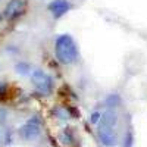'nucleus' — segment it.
<instances>
[{
  "instance_id": "f03ea898",
  "label": "nucleus",
  "mask_w": 147,
  "mask_h": 147,
  "mask_svg": "<svg viewBox=\"0 0 147 147\" xmlns=\"http://www.w3.org/2000/svg\"><path fill=\"white\" fill-rule=\"evenodd\" d=\"M31 81L40 91H43V93H50L52 91V78L49 77L46 72H43L40 69H35L31 74Z\"/></svg>"
},
{
  "instance_id": "20e7f679",
  "label": "nucleus",
  "mask_w": 147,
  "mask_h": 147,
  "mask_svg": "<svg viewBox=\"0 0 147 147\" xmlns=\"http://www.w3.org/2000/svg\"><path fill=\"white\" fill-rule=\"evenodd\" d=\"M99 137H100L102 144H105L106 147H113L118 144V137H116L113 128L99 127Z\"/></svg>"
},
{
  "instance_id": "7ed1b4c3",
  "label": "nucleus",
  "mask_w": 147,
  "mask_h": 147,
  "mask_svg": "<svg viewBox=\"0 0 147 147\" xmlns=\"http://www.w3.org/2000/svg\"><path fill=\"white\" fill-rule=\"evenodd\" d=\"M19 132H21L24 140H34L40 136V125L37 124V121H28L19 129Z\"/></svg>"
},
{
  "instance_id": "39448f33",
  "label": "nucleus",
  "mask_w": 147,
  "mask_h": 147,
  "mask_svg": "<svg viewBox=\"0 0 147 147\" xmlns=\"http://www.w3.org/2000/svg\"><path fill=\"white\" fill-rule=\"evenodd\" d=\"M69 9H71V5H69L68 0H53V2H50V5H49V10L53 13L55 18L63 16Z\"/></svg>"
},
{
  "instance_id": "6e6552de",
  "label": "nucleus",
  "mask_w": 147,
  "mask_h": 147,
  "mask_svg": "<svg viewBox=\"0 0 147 147\" xmlns=\"http://www.w3.org/2000/svg\"><path fill=\"white\" fill-rule=\"evenodd\" d=\"M15 71L18 74H21V75H27V74L31 71V66L28 63H25V62H19V63L15 65Z\"/></svg>"
},
{
  "instance_id": "9b49d317",
  "label": "nucleus",
  "mask_w": 147,
  "mask_h": 147,
  "mask_svg": "<svg viewBox=\"0 0 147 147\" xmlns=\"http://www.w3.org/2000/svg\"><path fill=\"white\" fill-rule=\"evenodd\" d=\"M90 118H91V119H90L91 124H97V122L100 121V118H102V113H100V112H94Z\"/></svg>"
},
{
  "instance_id": "f257e3e1",
  "label": "nucleus",
  "mask_w": 147,
  "mask_h": 147,
  "mask_svg": "<svg viewBox=\"0 0 147 147\" xmlns=\"http://www.w3.org/2000/svg\"><path fill=\"white\" fill-rule=\"evenodd\" d=\"M55 52H56V57L59 59V62L63 65H71L78 59L77 44L72 37L68 34H62L56 38Z\"/></svg>"
},
{
  "instance_id": "1a4fd4ad",
  "label": "nucleus",
  "mask_w": 147,
  "mask_h": 147,
  "mask_svg": "<svg viewBox=\"0 0 147 147\" xmlns=\"http://www.w3.org/2000/svg\"><path fill=\"white\" fill-rule=\"evenodd\" d=\"M106 105H107L109 107H113V106L119 105V97H118L116 94L109 96V97H107V100H106Z\"/></svg>"
},
{
  "instance_id": "9d476101",
  "label": "nucleus",
  "mask_w": 147,
  "mask_h": 147,
  "mask_svg": "<svg viewBox=\"0 0 147 147\" xmlns=\"http://www.w3.org/2000/svg\"><path fill=\"white\" fill-rule=\"evenodd\" d=\"M132 140H134L132 131H128L127 136H125V138H124V147H132Z\"/></svg>"
},
{
  "instance_id": "0eeeda50",
  "label": "nucleus",
  "mask_w": 147,
  "mask_h": 147,
  "mask_svg": "<svg viewBox=\"0 0 147 147\" xmlns=\"http://www.w3.org/2000/svg\"><path fill=\"white\" fill-rule=\"evenodd\" d=\"M118 122V115L115 110L112 109H107L106 112L102 113V118H100V125L99 127H105V128H113Z\"/></svg>"
},
{
  "instance_id": "423d86ee",
  "label": "nucleus",
  "mask_w": 147,
  "mask_h": 147,
  "mask_svg": "<svg viewBox=\"0 0 147 147\" xmlns=\"http://www.w3.org/2000/svg\"><path fill=\"white\" fill-rule=\"evenodd\" d=\"M22 10H24V2L22 0H10L7 3V6L5 7V16L9 18V19L16 18Z\"/></svg>"
}]
</instances>
